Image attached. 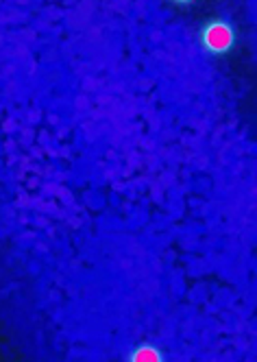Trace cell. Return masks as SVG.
<instances>
[{"label":"cell","instance_id":"cell-1","mask_svg":"<svg viewBox=\"0 0 257 362\" xmlns=\"http://www.w3.org/2000/svg\"><path fill=\"white\" fill-rule=\"evenodd\" d=\"M201 46L208 50L210 55H225L236 44L234 27L227 20H212L201 29Z\"/></svg>","mask_w":257,"mask_h":362},{"label":"cell","instance_id":"cell-2","mask_svg":"<svg viewBox=\"0 0 257 362\" xmlns=\"http://www.w3.org/2000/svg\"><path fill=\"white\" fill-rule=\"evenodd\" d=\"M128 362H164L162 351L153 345H140L138 349H133Z\"/></svg>","mask_w":257,"mask_h":362},{"label":"cell","instance_id":"cell-3","mask_svg":"<svg viewBox=\"0 0 257 362\" xmlns=\"http://www.w3.org/2000/svg\"><path fill=\"white\" fill-rule=\"evenodd\" d=\"M172 3H177V5H190V3H194V0H172Z\"/></svg>","mask_w":257,"mask_h":362}]
</instances>
